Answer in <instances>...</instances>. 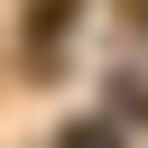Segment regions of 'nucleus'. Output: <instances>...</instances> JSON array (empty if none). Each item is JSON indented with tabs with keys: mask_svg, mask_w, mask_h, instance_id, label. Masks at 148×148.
<instances>
[{
	"mask_svg": "<svg viewBox=\"0 0 148 148\" xmlns=\"http://www.w3.org/2000/svg\"><path fill=\"white\" fill-rule=\"evenodd\" d=\"M56 148H120V130H102V120H83V130H65Z\"/></svg>",
	"mask_w": 148,
	"mask_h": 148,
	"instance_id": "f03ea898",
	"label": "nucleus"
},
{
	"mask_svg": "<svg viewBox=\"0 0 148 148\" xmlns=\"http://www.w3.org/2000/svg\"><path fill=\"white\" fill-rule=\"evenodd\" d=\"M65 28H74V0H28V65H56Z\"/></svg>",
	"mask_w": 148,
	"mask_h": 148,
	"instance_id": "f257e3e1",
	"label": "nucleus"
},
{
	"mask_svg": "<svg viewBox=\"0 0 148 148\" xmlns=\"http://www.w3.org/2000/svg\"><path fill=\"white\" fill-rule=\"evenodd\" d=\"M139 18H148V0H139Z\"/></svg>",
	"mask_w": 148,
	"mask_h": 148,
	"instance_id": "7ed1b4c3",
	"label": "nucleus"
}]
</instances>
